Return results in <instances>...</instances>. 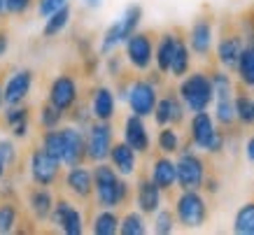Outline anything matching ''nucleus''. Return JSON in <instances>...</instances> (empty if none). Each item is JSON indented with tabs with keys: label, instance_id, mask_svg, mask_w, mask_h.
I'll use <instances>...</instances> for the list:
<instances>
[{
	"label": "nucleus",
	"instance_id": "f257e3e1",
	"mask_svg": "<svg viewBox=\"0 0 254 235\" xmlns=\"http://www.w3.org/2000/svg\"><path fill=\"white\" fill-rule=\"evenodd\" d=\"M93 193H96V203L98 207H105V210H117L122 207L128 196H131V189L128 184L122 179V175L115 170L112 163H96L93 168Z\"/></svg>",
	"mask_w": 254,
	"mask_h": 235
},
{
	"label": "nucleus",
	"instance_id": "f03ea898",
	"mask_svg": "<svg viewBox=\"0 0 254 235\" xmlns=\"http://www.w3.org/2000/svg\"><path fill=\"white\" fill-rule=\"evenodd\" d=\"M180 98L185 103L187 112H203L215 103V86H212V77L205 72H189L182 77L180 82Z\"/></svg>",
	"mask_w": 254,
	"mask_h": 235
},
{
	"label": "nucleus",
	"instance_id": "7ed1b4c3",
	"mask_svg": "<svg viewBox=\"0 0 254 235\" xmlns=\"http://www.w3.org/2000/svg\"><path fill=\"white\" fill-rule=\"evenodd\" d=\"M208 203L198 193V189H185L175 200L177 224L185 228H200L208 221Z\"/></svg>",
	"mask_w": 254,
	"mask_h": 235
},
{
	"label": "nucleus",
	"instance_id": "20e7f679",
	"mask_svg": "<svg viewBox=\"0 0 254 235\" xmlns=\"http://www.w3.org/2000/svg\"><path fill=\"white\" fill-rule=\"evenodd\" d=\"M112 144H115V128L110 121L93 119L86 126V156H89V161H93V163L108 161Z\"/></svg>",
	"mask_w": 254,
	"mask_h": 235
},
{
	"label": "nucleus",
	"instance_id": "39448f33",
	"mask_svg": "<svg viewBox=\"0 0 254 235\" xmlns=\"http://www.w3.org/2000/svg\"><path fill=\"white\" fill-rule=\"evenodd\" d=\"M61 166V161L52 159L42 147H35L28 154V175H31L33 184H38V186H52V184L59 182Z\"/></svg>",
	"mask_w": 254,
	"mask_h": 235
},
{
	"label": "nucleus",
	"instance_id": "423d86ee",
	"mask_svg": "<svg viewBox=\"0 0 254 235\" xmlns=\"http://www.w3.org/2000/svg\"><path fill=\"white\" fill-rule=\"evenodd\" d=\"M177 163V186L185 191V189H203L205 184V161L200 159L196 152H180V159L175 161Z\"/></svg>",
	"mask_w": 254,
	"mask_h": 235
},
{
	"label": "nucleus",
	"instance_id": "0eeeda50",
	"mask_svg": "<svg viewBox=\"0 0 254 235\" xmlns=\"http://www.w3.org/2000/svg\"><path fill=\"white\" fill-rule=\"evenodd\" d=\"M156 86L152 79H133L128 84V107H131L133 114H138V117H152L156 110V103H159V93H156Z\"/></svg>",
	"mask_w": 254,
	"mask_h": 235
},
{
	"label": "nucleus",
	"instance_id": "6e6552de",
	"mask_svg": "<svg viewBox=\"0 0 254 235\" xmlns=\"http://www.w3.org/2000/svg\"><path fill=\"white\" fill-rule=\"evenodd\" d=\"M47 103L59 107L61 112H70L79 103V86L77 79L70 75H59L52 79L49 91H47Z\"/></svg>",
	"mask_w": 254,
	"mask_h": 235
},
{
	"label": "nucleus",
	"instance_id": "1a4fd4ad",
	"mask_svg": "<svg viewBox=\"0 0 254 235\" xmlns=\"http://www.w3.org/2000/svg\"><path fill=\"white\" fill-rule=\"evenodd\" d=\"M126 45V61L135 70H147L154 61V40L149 33H133L124 42Z\"/></svg>",
	"mask_w": 254,
	"mask_h": 235
},
{
	"label": "nucleus",
	"instance_id": "9d476101",
	"mask_svg": "<svg viewBox=\"0 0 254 235\" xmlns=\"http://www.w3.org/2000/svg\"><path fill=\"white\" fill-rule=\"evenodd\" d=\"M49 221H52L59 231H63L65 235L84 233V217H82V212H79L70 200H65V198H59V200H56L54 212H52Z\"/></svg>",
	"mask_w": 254,
	"mask_h": 235
},
{
	"label": "nucleus",
	"instance_id": "9b49d317",
	"mask_svg": "<svg viewBox=\"0 0 254 235\" xmlns=\"http://www.w3.org/2000/svg\"><path fill=\"white\" fill-rule=\"evenodd\" d=\"M63 166H79L86 156V133L79 126H63Z\"/></svg>",
	"mask_w": 254,
	"mask_h": 235
},
{
	"label": "nucleus",
	"instance_id": "f8f14e48",
	"mask_svg": "<svg viewBox=\"0 0 254 235\" xmlns=\"http://www.w3.org/2000/svg\"><path fill=\"white\" fill-rule=\"evenodd\" d=\"M217 130L219 128H217L215 117H212L208 110L191 114V119H189V140H191L193 147L208 152V147H210V142H212V137H215Z\"/></svg>",
	"mask_w": 254,
	"mask_h": 235
},
{
	"label": "nucleus",
	"instance_id": "ddd939ff",
	"mask_svg": "<svg viewBox=\"0 0 254 235\" xmlns=\"http://www.w3.org/2000/svg\"><path fill=\"white\" fill-rule=\"evenodd\" d=\"M185 112L187 107L180 98V93H166L163 98H159L152 117H154V121L159 126H180L185 121Z\"/></svg>",
	"mask_w": 254,
	"mask_h": 235
},
{
	"label": "nucleus",
	"instance_id": "4468645a",
	"mask_svg": "<svg viewBox=\"0 0 254 235\" xmlns=\"http://www.w3.org/2000/svg\"><path fill=\"white\" fill-rule=\"evenodd\" d=\"M212 40H215V28L210 16H198L189 28V47L200 59H205L212 52Z\"/></svg>",
	"mask_w": 254,
	"mask_h": 235
},
{
	"label": "nucleus",
	"instance_id": "2eb2a0df",
	"mask_svg": "<svg viewBox=\"0 0 254 235\" xmlns=\"http://www.w3.org/2000/svg\"><path fill=\"white\" fill-rule=\"evenodd\" d=\"M63 184H65V189H68L75 198L86 200V198L93 196V170H86L84 163H79V166H68L65 177H63Z\"/></svg>",
	"mask_w": 254,
	"mask_h": 235
},
{
	"label": "nucleus",
	"instance_id": "dca6fc26",
	"mask_svg": "<svg viewBox=\"0 0 254 235\" xmlns=\"http://www.w3.org/2000/svg\"><path fill=\"white\" fill-rule=\"evenodd\" d=\"M33 89V72L28 68H21L12 72L5 82V103L7 105H23Z\"/></svg>",
	"mask_w": 254,
	"mask_h": 235
},
{
	"label": "nucleus",
	"instance_id": "f3484780",
	"mask_svg": "<svg viewBox=\"0 0 254 235\" xmlns=\"http://www.w3.org/2000/svg\"><path fill=\"white\" fill-rule=\"evenodd\" d=\"M124 142H128L138 154H147L149 147H152V140H149V133H147V126L142 121V117L133 114L126 117L124 121Z\"/></svg>",
	"mask_w": 254,
	"mask_h": 235
},
{
	"label": "nucleus",
	"instance_id": "a211bd4d",
	"mask_svg": "<svg viewBox=\"0 0 254 235\" xmlns=\"http://www.w3.org/2000/svg\"><path fill=\"white\" fill-rule=\"evenodd\" d=\"M89 107H91L93 119H98V121H112L117 114V100H115L112 89L96 86L91 91V98H89Z\"/></svg>",
	"mask_w": 254,
	"mask_h": 235
},
{
	"label": "nucleus",
	"instance_id": "6ab92c4d",
	"mask_svg": "<svg viewBox=\"0 0 254 235\" xmlns=\"http://www.w3.org/2000/svg\"><path fill=\"white\" fill-rule=\"evenodd\" d=\"M161 193L163 191L156 186L152 177L140 179L138 186H135V203H138V210L142 214H156L161 210Z\"/></svg>",
	"mask_w": 254,
	"mask_h": 235
},
{
	"label": "nucleus",
	"instance_id": "aec40b11",
	"mask_svg": "<svg viewBox=\"0 0 254 235\" xmlns=\"http://www.w3.org/2000/svg\"><path fill=\"white\" fill-rule=\"evenodd\" d=\"M243 47H245V42H243L238 33L222 35V40L217 42V61H219V65L226 70H236L240 54H243Z\"/></svg>",
	"mask_w": 254,
	"mask_h": 235
},
{
	"label": "nucleus",
	"instance_id": "412c9836",
	"mask_svg": "<svg viewBox=\"0 0 254 235\" xmlns=\"http://www.w3.org/2000/svg\"><path fill=\"white\" fill-rule=\"evenodd\" d=\"M54 196H52V191L49 186H38L35 184V189H31L28 193V210H31L33 219L35 221H47L54 212Z\"/></svg>",
	"mask_w": 254,
	"mask_h": 235
},
{
	"label": "nucleus",
	"instance_id": "4be33fe9",
	"mask_svg": "<svg viewBox=\"0 0 254 235\" xmlns=\"http://www.w3.org/2000/svg\"><path fill=\"white\" fill-rule=\"evenodd\" d=\"M110 163L115 166V170L122 177H128L138 168V152L128 142H115L112 152H110Z\"/></svg>",
	"mask_w": 254,
	"mask_h": 235
},
{
	"label": "nucleus",
	"instance_id": "5701e85b",
	"mask_svg": "<svg viewBox=\"0 0 254 235\" xmlns=\"http://www.w3.org/2000/svg\"><path fill=\"white\" fill-rule=\"evenodd\" d=\"M149 177L154 179V184L161 191H170L177 184V163L175 161H170L168 154H163V156L154 159Z\"/></svg>",
	"mask_w": 254,
	"mask_h": 235
},
{
	"label": "nucleus",
	"instance_id": "b1692460",
	"mask_svg": "<svg viewBox=\"0 0 254 235\" xmlns=\"http://www.w3.org/2000/svg\"><path fill=\"white\" fill-rule=\"evenodd\" d=\"M177 42H180L177 33H163L159 38V42H156L154 63H156V70L163 72V75H170V63H173V54L177 49Z\"/></svg>",
	"mask_w": 254,
	"mask_h": 235
},
{
	"label": "nucleus",
	"instance_id": "393cba45",
	"mask_svg": "<svg viewBox=\"0 0 254 235\" xmlns=\"http://www.w3.org/2000/svg\"><path fill=\"white\" fill-rule=\"evenodd\" d=\"M236 75H238L240 84L247 89H254V38H250L243 47V54L236 65Z\"/></svg>",
	"mask_w": 254,
	"mask_h": 235
},
{
	"label": "nucleus",
	"instance_id": "a878e982",
	"mask_svg": "<svg viewBox=\"0 0 254 235\" xmlns=\"http://www.w3.org/2000/svg\"><path fill=\"white\" fill-rule=\"evenodd\" d=\"M215 121L222 128H231L233 123L238 121V114H236V96H222L215 98Z\"/></svg>",
	"mask_w": 254,
	"mask_h": 235
},
{
	"label": "nucleus",
	"instance_id": "bb28decb",
	"mask_svg": "<svg viewBox=\"0 0 254 235\" xmlns=\"http://www.w3.org/2000/svg\"><path fill=\"white\" fill-rule=\"evenodd\" d=\"M70 14H72L70 5H63L61 9H56L54 14H49V16L45 19V28H42V35H45V38H59V35H61L65 28H68Z\"/></svg>",
	"mask_w": 254,
	"mask_h": 235
},
{
	"label": "nucleus",
	"instance_id": "cd10ccee",
	"mask_svg": "<svg viewBox=\"0 0 254 235\" xmlns=\"http://www.w3.org/2000/svg\"><path fill=\"white\" fill-rule=\"evenodd\" d=\"M189 68H191V47L180 38L177 49L173 54V63H170V75L175 79H182L185 75H189Z\"/></svg>",
	"mask_w": 254,
	"mask_h": 235
},
{
	"label": "nucleus",
	"instance_id": "c85d7f7f",
	"mask_svg": "<svg viewBox=\"0 0 254 235\" xmlns=\"http://www.w3.org/2000/svg\"><path fill=\"white\" fill-rule=\"evenodd\" d=\"M119 226L122 219L115 214V210H105V207H100V212L91 221V231L96 235H115L119 233Z\"/></svg>",
	"mask_w": 254,
	"mask_h": 235
},
{
	"label": "nucleus",
	"instance_id": "c756f323",
	"mask_svg": "<svg viewBox=\"0 0 254 235\" xmlns=\"http://www.w3.org/2000/svg\"><path fill=\"white\" fill-rule=\"evenodd\" d=\"M233 231L238 235H254V200L240 205L233 217Z\"/></svg>",
	"mask_w": 254,
	"mask_h": 235
},
{
	"label": "nucleus",
	"instance_id": "7c9ffc66",
	"mask_svg": "<svg viewBox=\"0 0 254 235\" xmlns=\"http://www.w3.org/2000/svg\"><path fill=\"white\" fill-rule=\"evenodd\" d=\"M156 144H159V152L168 154V156L182 152V140H180V133L175 130V126H161L159 135H156Z\"/></svg>",
	"mask_w": 254,
	"mask_h": 235
},
{
	"label": "nucleus",
	"instance_id": "2f4dec72",
	"mask_svg": "<svg viewBox=\"0 0 254 235\" xmlns=\"http://www.w3.org/2000/svg\"><path fill=\"white\" fill-rule=\"evenodd\" d=\"M124 42H126V33H124L122 19H119V21H115L108 31L103 33V40H100V54L108 56V54H112L117 47L124 45Z\"/></svg>",
	"mask_w": 254,
	"mask_h": 235
},
{
	"label": "nucleus",
	"instance_id": "473e14b6",
	"mask_svg": "<svg viewBox=\"0 0 254 235\" xmlns=\"http://www.w3.org/2000/svg\"><path fill=\"white\" fill-rule=\"evenodd\" d=\"M40 147H42V149H45L52 159H56V161H61V163H63V135H61V128L42 130Z\"/></svg>",
	"mask_w": 254,
	"mask_h": 235
},
{
	"label": "nucleus",
	"instance_id": "72a5a7b5",
	"mask_svg": "<svg viewBox=\"0 0 254 235\" xmlns=\"http://www.w3.org/2000/svg\"><path fill=\"white\" fill-rule=\"evenodd\" d=\"M16 224H19V207L9 200H2V205H0V233H14Z\"/></svg>",
	"mask_w": 254,
	"mask_h": 235
},
{
	"label": "nucleus",
	"instance_id": "f704fd0d",
	"mask_svg": "<svg viewBox=\"0 0 254 235\" xmlns=\"http://www.w3.org/2000/svg\"><path fill=\"white\" fill-rule=\"evenodd\" d=\"M119 233H122V235H145L147 233V224H145L142 212L124 214L122 226H119Z\"/></svg>",
	"mask_w": 254,
	"mask_h": 235
},
{
	"label": "nucleus",
	"instance_id": "c9c22d12",
	"mask_svg": "<svg viewBox=\"0 0 254 235\" xmlns=\"http://www.w3.org/2000/svg\"><path fill=\"white\" fill-rule=\"evenodd\" d=\"M236 114H238V123L243 126H254V98L247 93L236 96Z\"/></svg>",
	"mask_w": 254,
	"mask_h": 235
},
{
	"label": "nucleus",
	"instance_id": "e433bc0d",
	"mask_svg": "<svg viewBox=\"0 0 254 235\" xmlns=\"http://www.w3.org/2000/svg\"><path fill=\"white\" fill-rule=\"evenodd\" d=\"M63 114L59 107H54L52 103H47L42 110H40V126H42V130H52V128H61L63 123Z\"/></svg>",
	"mask_w": 254,
	"mask_h": 235
},
{
	"label": "nucleus",
	"instance_id": "4c0bfd02",
	"mask_svg": "<svg viewBox=\"0 0 254 235\" xmlns=\"http://www.w3.org/2000/svg\"><path fill=\"white\" fill-rule=\"evenodd\" d=\"M2 121L7 123L9 128H14L23 121H31V110L26 105H7L2 110Z\"/></svg>",
	"mask_w": 254,
	"mask_h": 235
},
{
	"label": "nucleus",
	"instance_id": "58836bf2",
	"mask_svg": "<svg viewBox=\"0 0 254 235\" xmlns=\"http://www.w3.org/2000/svg\"><path fill=\"white\" fill-rule=\"evenodd\" d=\"M140 21H142V7H140V5H128L122 16V26H124V33H126V40L131 38L133 33H138Z\"/></svg>",
	"mask_w": 254,
	"mask_h": 235
},
{
	"label": "nucleus",
	"instance_id": "ea45409f",
	"mask_svg": "<svg viewBox=\"0 0 254 235\" xmlns=\"http://www.w3.org/2000/svg\"><path fill=\"white\" fill-rule=\"evenodd\" d=\"M175 212H170V210H159L154 214V233L159 235H168L173 233V228H175Z\"/></svg>",
	"mask_w": 254,
	"mask_h": 235
},
{
	"label": "nucleus",
	"instance_id": "a19ab883",
	"mask_svg": "<svg viewBox=\"0 0 254 235\" xmlns=\"http://www.w3.org/2000/svg\"><path fill=\"white\" fill-rule=\"evenodd\" d=\"M70 119H72V123H77L79 128H84V126H89V123L93 121V114H91V107L84 105V103H77V105L70 110Z\"/></svg>",
	"mask_w": 254,
	"mask_h": 235
},
{
	"label": "nucleus",
	"instance_id": "79ce46f5",
	"mask_svg": "<svg viewBox=\"0 0 254 235\" xmlns=\"http://www.w3.org/2000/svg\"><path fill=\"white\" fill-rule=\"evenodd\" d=\"M63 5H68V0H38L35 9H38L40 19H47L49 14H54L56 9H61Z\"/></svg>",
	"mask_w": 254,
	"mask_h": 235
},
{
	"label": "nucleus",
	"instance_id": "37998d69",
	"mask_svg": "<svg viewBox=\"0 0 254 235\" xmlns=\"http://www.w3.org/2000/svg\"><path fill=\"white\" fill-rule=\"evenodd\" d=\"M0 156L5 159L7 168H12V166L16 163V159H19V152H16V144L12 142V140H7V137H2V140H0Z\"/></svg>",
	"mask_w": 254,
	"mask_h": 235
},
{
	"label": "nucleus",
	"instance_id": "c03bdc74",
	"mask_svg": "<svg viewBox=\"0 0 254 235\" xmlns=\"http://www.w3.org/2000/svg\"><path fill=\"white\" fill-rule=\"evenodd\" d=\"M38 0H9V14L12 16H23L28 9L35 5Z\"/></svg>",
	"mask_w": 254,
	"mask_h": 235
},
{
	"label": "nucleus",
	"instance_id": "a18cd8bd",
	"mask_svg": "<svg viewBox=\"0 0 254 235\" xmlns=\"http://www.w3.org/2000/svg\"><path fill=\"white\" fill-rule=\"evenodd\" d=\"M105 68H108V75H110V77H119V75H122V56H117L115 52L108 54Z\"/></svg>",
	"mask_w": 254,
	"mask_h": 235
},
{
	"label": "nucleus",
	"instance_id": "49530a36",
	"mask_svg": "<svg viewBox=\"0 0 254 235\" xmlns=\"http://www.w3.org/2000/svg\"><path fill=\"white\" fill-rule=\"evenodd\" d=\"M7 49H9V33L5 28H0V59L7 54Z\"/></svg>",
	"mask_w": 254,
	"mask_h": 235
},
{
	"label": "nucleus",
	"instance_id": "de8ad7c7",
	"mask_svg": "<svg viewBox=\"0 0 254 235\" xmlns=\"http://www.w3.org/2000/svg\"><path fill=\"white\" fill-rule=\"evenodd\" d=\"M203 189L208 191V193H217V191H219V179H217V177H205Z\"/></svg>",
	"mask_w": 254,
	"mask_h": 235
},
{
	"label": "nucleus",
	"instance_id": "09e8293b",
	"mask_svg": "<svg viewBox=\"0 0 254 235\" xmlns=\"http://www.w3.org/2000/svg\"><path fill=\"white\" fill-rule=\"evenodd\" d=\"M245 156H247V161L254 166V135H250L247 137V142H245Z\"/></svg>",
	"mask_w": 254,
	"mask_h": 235
},
{
	"label": "nucleus",
	"instance_id": "8fccbe9b",
	"mask_svg": "<svg viewBox=\"0 0 254 235\" xmlns=\"http://www.w3.org/2000/svg\"><path fill=\"white\" fill-rule=\"evenodd\" d=\"M9 16V0H0V19Z\"/></svg>",
	"mask_w": 254,
	"mask_h": 235
},
{
	"label": "nucleus",
	"instance_id": "3c124183",
	"mask_svg": "<svg viewBox=\"0 0 254 235\" xmlns=\"http://www.w3.org/2000/svg\"><path fill=\"white\" fill-rule=\"evenodd\" d=\"M7 107V103H5V84L0 82V112Z\"/></svg>",
	"mask_w": 254,
	"mask_h": 235
},
{
	"label": "nucleus",
	"instance_id": "603ef678",
	"mask_svg": "<svg viewBox=\"0 0 254 235\" xmlns=\"http://www.w3.org/2000/svg\"><path fill=\"white\" fill-rule=\"evenodd\" d=\"M7 163H5V159H2V156H0V182H2V179H5V175H7Z\"/></svg>",
	"mask_w": 254,
	"mask_h": 235
},
{
	"label": "nucleus",
	"instance_id": "864d4df0",
	"mask_svg": "<svg viewBox=\"0 0 254 235\" xmlns=\"http://www.w3.org/2000/svg\"><path fill=\"white\" fill-rule=\"evenodd\" d=\"M84 5H86V7H91V9H96V7H100V5H103V0H84Z\"/></svg>",
	"mask_w": 254,
	"mask_h": 235
}]
</instances>
